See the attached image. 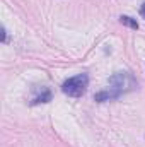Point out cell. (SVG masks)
Returning a JSON list of instances; mask_svg holds the SVG:
<instances>
[{
    "mask_svg": "<svg viewBox=\"0 0 145 147\" xmlns=\"http://www.w3.org/2000/svg\"><path fill=\"white\" fill-rule=\"evenodd\" d=\"M109 87L108 91H103V92H97L94 96L96 101L103 103V101H109V99H116L118 96H121L123 92L126 91H132L137 87V82L133 80V77L126 72H116L114 75L109 77Z\"/></svg>",
    "mask_w": 145,
    "mask_h": 147,
    "instance_id": "obj_1",
    "label": "cell"
},
{
    "mask_svg": "<svg viewBox=\"0 0 145 147\" xmlns=\"http://www.w3.org/2000/svg\"><path fill=\"white\" fill-rule=\"evenodd\" d=\"M119 22L125 24V26H128V28H132V29H138V22L133 17H130V16H121L119 17Z\"/></svg>",
    "mask_w": 145,
    "mask_h": 147,
    "instance_id": "obj_4",
    "label": "cell"
},
{
    "mask_svg": "<svg viewBox=\"0 0 145 147\" xmlns=\"http://www.w3.org/2000/svg\"><path fill=\"white\" fill-rule=\"evenodd\" d=\"M36 96L33 98V105H36V103H48V101H51V91L48 89V87H44V86H41V89H36Z\"/></svg>",
    "mask_w": 145,
    "mask_h": 147,
    "instance_id": "obj_3",
    "label": "cell"
},
{
    "mask_svg": "<svg viewBox=\"0 0 145 147\" xmlns=\"http://www.w3.org/2000/svg\"><path fill=\"white\" fill-rule=\"evenodd\" d=\"M140 14H142V17L145 19V3L142 5V7H140Z\"/></svg>",
    "mask_w": 145,
    "mask_h": 147,
    "instance_id": "obj_5",
    "label": "cell"
},
{
    "mask_svg": "<svg viewBox=\"0 0 145 147\" xmlns=\"http://www.w3.org/2000/svg\"><path fill=\"white\" fill-rule=\"evenodd\" d=\"M87 86H89V77H87L85 74H79V75L70 77L68 80L63 82L62 91H63L67 96H70V98H80V96L85 92Z\"/></svg>",
    "mask_w": 145,
    "mask_h": 147,
    "instance_id": "obj_2",
    "label": "cell"
}]
</instances>
